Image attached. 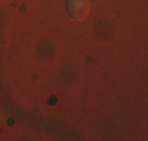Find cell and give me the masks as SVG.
<instances>
[{
  "instance_id": "1",
  "label": "cell",
  "mask_w": 148,
  "mask_h": 141,
  "mask_svg": "<svg viewBox=\"0 0 148 141\" xmlns=\"http://www.w3.org/2000/svg\"><path fill=\"white\" fill-rule=\"evenodd\" d=\"M89 12V0H68V14L73 19H85Z\"/></svg>"
}]
</instances>
